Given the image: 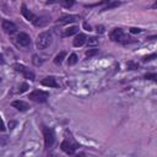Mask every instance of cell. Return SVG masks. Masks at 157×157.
Here are the masks:
<instances>
[{"instance_id":"cell-1","label":"cell","mask_w":157,"mask_h":157,"mask_svg":"<svg viewBox=\"0 0 157 157\" xmlns=\"http://www.w3.org/2000/svg\"><path fill=\"white\" fill-rule=\"evenodd\" d=\"M52 43V33L50 32H42L38 34L37 37V48L38 49H45L47 47H49V44Z\"/></svg>"},{"instance_id":"cell-2","label":"cell","mask_w":157,"mask_h":157,"mask_svg":"<svg viewBox=\"0 0 157 157\" xmlns=\"http://www.w3.org/2000/svg\"><path fill=\"white\" fill-rule=\"evenodd\" d=\"M48 97H49V93L45 92V91H42V90H34L28 96V98L31 101L37 102V103H44V102H47Z\"/></svg>"},{"instance_id":"cell-3","label":"cell","mask_w":157,"mask_h":157,"mask_svg":"<svg viewBox=\"0 0 157 157\" xmlns=\"http://www.w3.org/2000/svg\"><path fill=\"white\" fill-rule=\"evenodd\" d=\"M43 136H44V146H45V148L52 147L54 141H55L54 131L52 129H49V128H43Z\"/></svg>"},{"instance_id":"cell-4","label":"cell","mask_w":157,"mask_h":157,"mask_svg":"<svg viewBox=\"0 0 157 157\" xmlns=\"http://www.w3.org/2000/svg\"><path fill=\"white\" fill-rule=\"evenodd\" d=\"M12 67H13V70L15 71H17V72H21L26 78H29V80H34V74L32 72V71H29V69H27L25 65H22V64H18V63H16V64H13L12 65Z\"/></svg>"},{"instance_id":"cell-5","label":"cell","mask_w":157,"mask_h":157,"mask_svg":"<svg viewBox=\"0 0 157 157\" xmlns=\"http://www.w3.org/2000/svg\"><path fill=\"white\" fill-rule=\"evenodd\" d=\"M110 39L114 40V42H125L126 37H125L121 28H114L110 32Z\"/></svg>"},{"instance_id":"cell-6","label":"cell","mask_w":157,"mask_h":157,"mask_svg":"<svg viewBox=\"0 0 157 157\" xmlns=\"http://www.w3.org/2000/svg\"><path fill=\"white\" fill-rule=\"evenodd\" d=\"M60 147H61V150H63L65 153H67V155H74L75 151H76V148H77V146H76L75 144L70 142L69 140L63 141L61 145H60Z\"/></svg>"},{"instance_id":"cell-7","label":"cell","mask_w":157,"mask_h":157,"mask_svg":"<svg viewBox=\"0 0 157 157\" xmlns=\"http://www.w3.org/2000/svg\"><path fill=\"white\" fill-rule=\"evenodd\" d=\"M16 40L21 47H27L31 44V37L25 32H20L16 37Z\"/></svg>"},{"instance_id":"cell-8","label":"cell","mask_w":157,"mask_h":157,"mask_svg":"<svg viewBox=\"0 0 157 157\" xmlns=\"http://www.w3.org/2000/svg\"><path fill=\"white\" fill-rule=\"evenodd\" d=\"M1 26H2V29L5 31V33H7V34H13V33L17 31L16 25H15L13 22L9 21V20H4Z\"/></svg>"},{"instance_id":"cell-9","label":"cell","mask_w":157,"mask_h":157,"mask_svg":"<svg viewBox=\"0 0 157 157\" xmlns=\"http://www.w3.org/2000/svg\"><path fill=\"white\" fill-rule=\"evenodd\" d=\"M80 20V16L77 15H66V16H63L58 20V23L60 25H66V23H72V22H76Z\"/></svg>"},{"instance_id":"cell-10","label":"cell","mask_w":157,"mask_h":157,"mask_svg":"<svg viewBox=\"0 0 157 157\" xmlns=\"http://www.w3.org/2000/svg\"><path fill=\"white\" fill-rule=\"evenodd\" d=\"M40 83H42L43 86H47V87H54V88L59 87V83L56 82V80H55L53 76H48V77H44V78L40 81Z\"/></svg>"},{"instance_id":"cell-11","label":"cell","mask_w":157,"mask_h":157,"mask_svg":"<svg viewBox=\"0 0 157 157\" xmlns=\"http://www.w3.org/2000/svg\"><path fill=\"white\" fill-rule=\"evenodd\" d=\"M86 40H87V36L85 33H77L75 39H74V42H72V44L75 47H81V45H83L86 43Z\"/></svg>"},{"instance_id":"cell-12","label":"cell","mask_w":157,"mask_h":157,"mask_svg":"<svg viewBox=\"0 0 157 157\" xmlns=\"http://www.w3.org/2000/svg\"><path fill=\"white\" fill-rule=\"evenodd\" d=\"M11 105H12L13 108H16L17 110H21V112H25V110H27V109L29 108V105H28L26 102H23V101H20V99H17V101H13V102L11 103Z\"/></svg>"},{"instance_id":"cell-13","label":"cell","mask_w":157,"mask_h":157,"mask_svg":"<svg viewBox=\"0 0 157 157\" xmlns=\"http://www.w3.org/2000/svg\"><path fill=\"white\" fill-rule=\"evenodd\" d=\"M21 12H22V15L28 20V21H34V18H36V15L32 12V11H29L28 9H27V6L23 4L22 6H21Z\"/></svg>"},{"instance_id":"cell-14","label":"cell","mask_w":157,"mask_h":157,"mask_svg":"<svg viewBox=\"0 0 157 157\" xmlns=\"http://www.w3.org/2000/svg\"><path fill=\"white\" fill-rule=\"evenodd\" d=\"M77 33H78V27L72 26V27H69V28L64 29L61 37H70V36H74V34H77Z\"/></svg>"},{"instance_id":"cell-15","label":"cell","mask_w":157,"mask_h":157,"mask_svg":"<svg viewBox=\"0 0 157 157\" xmlns=\"http://www.w3.org/2000/svg\"><path fill=\"white\" fill-rule=\"evenodd\" d=\"M49 21H50V17H48V16H42V17H36L34 21H33V23H34L36 26L42 27V26H44L45 23H48Z\"/></svg>"},{"instance_id":"cell-16","label":"cell","mask_w":157,"mask_h":157,"mask_svg":"<svg viewBox=\"0 0 157 157\" xmlns=\"http://www.w3.org/2000/svg\"><path fill=\"white\" fill-rule=\"evenodd\" d=\"M66 56V53L63 50V52H60L56 56H55V59H54V63L56 64V65H60L61 63H63V60H64V58Z\"/></svg>"},{"instance_id":"cell-17","label":"cell","mask_w":157,"mask_h":157,"mask_svg":"<svg viewBox=\"0 0 157 157\" xmlns=\"http://www.w3.org/2000/svg\"><path fill=\"white\" fill-rule=\"evenodd\" d=\"M77 60H78L77 55H76L75 53H72V54H70V56H69V59H67V64H69V65H75V64L77 63Z\"/></svg>"},{"instance_id":"cell-18","label":"cell","mask_w":157,"mask_h":157,"mask_svg":"<svg viewBox=\"0 0 157 157\" xmlns=\"http://www.w3.org/2000/svg\"><path fill=\"white\" fill-rule=\"evenodd\" d=\"M86 43L88 44V47H94V45L98 44V39H97L96 37H91V38H88V39L86 40Z\"/></svg>"},{"instance_id":"cell-19","label":"cell","mask_w":157,"mask_h":157,"mask_svg":"<svg viewBox=\"0 0 157 157\" xmlns=\"http://www.w3.org/2000/svg\"><path fill=\"white\" fill-rule=\"evenodd\" d=\"M60 4L64 6V7H71L74 4H75V0H60Z\"/></svg>"},{"instance_id":"cell-20","label":"cell","mask_w":157,"mask_h":157,"mask_svg":"<svg viewBox=\"0 0 157 157\" xmlns=\"http://www.w3.org/2000/svg\"><path fill=\"white\" fill-rule=\"evenodd\" d=\"M96 54H98V49H90V50H87L86 52V58H92L93 55H96Z\"/></svg>"},{"instance_id":"cell-21","label":"cell","mask_w":157,"mask_h":157,"mask_svg":"<svg viewBox=\"0 0 157 157\" xmlns=\"http://www.w3.org/2000/svg\"><path fill=\"white\" fill-rule=\"evenodd\" d=\"M43 63V60H40V58H38V55H33V64L34 65H40Z\"/></svg>"},{"instance_id":"cell-22","label":"cell","mask_w":157,"mask_h":157,"mask_svg":"<svg viewBox=\"0 0 157 157\" xmlns=\"http://www.w3.org/2000/svg\"><path fill=\"white\" fill-rule=\"evenodd\" d=\"M128 67H129L130 70H134V69H137V67H139V65H137V64H135L134 61H129V63H128Z\"/></svg>"},{"instance_id":"cell-23","label":"cell","mask_w":157,"mask_h":157,"mask_svg":"<svg viewBox=\"0 0 157 157\" xmlns=\"http://www.w3.org/2000/svg\"><path fill=\"white\" fill-rule=\"evenodd\" d=\"M156 56H157V55H156V53H153V54H151V55L145 56V58H144V61H150V60H153Z\"/></svg>"},{"instance_id":"cell-24","label":"cell","mask_w":157,"mask_h":157,"mask_svg":"<svg viewBox=\"0 0 157 157\" xmlns=\"http://www.w3.org/2000/svg\"><path fill=\"white\" fill-rule=\"evenodd\" d=\"M27 88H28V85L25 82V83H22V85L20 86V90H18V92H20V93H22V92L27 91Z\"/></svg>"},{"instance_id":"cell-25","label":"cell","mask_w":157,"mask_h":157,"mask_svg":"<svg viewBox=\"0 0 157 157\" xmlns=\"http://www.w3.org/2000/svg\"><path fill=\"white\" fill-rule=\"evenodd\" d=\"M113 1H118V0H102V1H99L98 4L90 5V6H96V5H102V4H110V2H113Z\"/></svg>"},{"instance_id":"cell-26","label":"cell","mask_w":157,"mask_h":157,"mask_svg":"<svg viewBox=\"0 0 157 157\" xmlns=\"http://www.w3.org/2000/svg\"><path fill=\"white\" fill-rule=\"evenodd\" d=\"M145 78H151V80L156 81V78H157V75H156V74H146V75H145Z\"/></svg>"},{"instance_id":"cell-27","label":"cell","mask_w":157,"mask_h":157,"mask_svg":"<svg viewBox=\"0 0 157 157\" xmlns=\"http://www.w3.org/2000/svg\"><path fill=\"white\" fill-rule=\"evenodd\" d=\"M130 32H131V33H140L141 29H140V28H136V27H131V28H130Z\"/></svg>"},{"instance_id":"cell-28","label":"cell","mask_w":157,"mask_h":157,"mask_svg":"<svg viewBox=\"0 0 157 157\" xmlns=\"http://www.w3.org/2000/svg\"><path fill=\"white\" fill-rule=\"evenodd\" d=\"M0 130L1 131H5V124H4L2 119H1V117H0Z\"/></svg>"},{"instance_id":"cell-29","label":"cell","mask_w":157,"mask_h":157,"mask_svg":"<svg viewBox=\"0 0 157 157\" xmlns=\"http://www.w3.org/2000/svg\"><path fill=\"white\" fill-rule=\"evenodd\" d=\"M0 64L2 65V64H5V59H4V56H2V54L0 53Z\"/></svg>"}]
</instances>
